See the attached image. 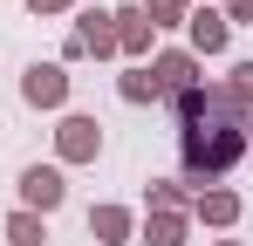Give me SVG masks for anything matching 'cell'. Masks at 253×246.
Wrapping results in <instances>:
<instances>
[{"label":"cell","instance_id":"obj_1","mask_svg":"<svg viewBox=\"0 0 253 246\" xmlns=\"http://www.w3.org/2000/svg\"><path fill=\"white\" fill-rule=\"evenodd\" d=\"M247 130L253 117L226 96V82H212V103H206V117H192V123H178V178L192 185V192H206V185H226V171L247 158Z\"/></svg>","mask_w":253,"mask_h":246},{"label":"cell","instance_id":"obj_2","mask_svg":"<svg viewBox=\"0 0 253 246\" xmlns=\"http://www.w3.org/2000/svg\"><path fill=\"white\" fill-rule=\"evenodd\" d=\"M110 62L117 55V7H76V28H69V41H62V69L69 62Z\"/></svg>","mask_w":253,"mask_h":246},{"label":"cell","instance_id":"obj_3","mask_svg":"<svg viewBox=\"0 0 253 246\" xmlns=\"http://www.w3.org/2000/svg\"><path fill=\"white\" fill-rule=\"evenodd\" d=\"M96 158H103V123L89 110H62L55 117V164L69 171V164H96Z\"/></svg>","mask_w":253,"mask_h":246},{"label":"cell","instance_id":"obj_4","mask_svg":"<svg viewBox=\"0 0 253 246\" xmlns=\"http://www.w3.org/2000/svg\"><path fill=\"white\" fill-rule=\"evenodd\" d=\"M69 96H76V76H69L62 62H28V69H21V103H28V110L62 117V110H69Z\"/></svg>","mask_w":253,"mask_h":246},{"label":"cell","instance_id":"obj_5","mask_svg":"<svg viewBox=\"0 0 253 246\" xmlns=\"http://www.w3.org/2000/svg\"><path fill=\"white\" fill-rule=\"evenodd\" d=\"M14 192H21V212L48 219V212H62V205H69V171H62V164H21Z\"/></svg>","mask_w":253,"mask_h":246},{"label":"cell","instance_id":"obj_6","mask_svg":"<svg viewBox=\"0 0 253 246\" xmlns=\"http://www.w3.org/2000/svg\"><path fill=\"white\" fill-rule=\"evenodd\" d=\"M151 76H158V89H165V103H171V96H185V89L206 82V62H199L192 48H158V55H151Z\"/></svg>","mask_w":253,"mask_h":246},{"label":"cell","instance_id":"obj_7","mask_svg":"<svg viewBox=\"0 0 253 246\" xmlns=\"http://www.w3.org/2000/svg\"><path fill=\"white\" fill-rule=\"evenodd\" d=\"M240 212H247V199H240L233 185H206V192H192V226H206V233H233Z\"/></svg>","mask_w":253,"mask_h":246},{"label":"cell","instance_id":"obj_8","mask_svg":"<svg viewBox=\"0 0 253 246\" xmlns=\"http://www.w3.org/2000/svg\"><path fill=\"white\" fill-rule=\"evenodd\" d=\"M185 48H192L199 62H219V55L233 48V28H226V14H219V7H192V21H185Z\"/></svg>","mask_w":253,"mask_h":246},{"label":"cell","instance_id":"obj_9","mask_svg":"<svg viewBox=\"0 0 253 246\" xmlns=\"http://www.w3.org/2000/svg\"><path fill=\"white\" fill-rule=\"evenodd\" d=\"M151 21H144V7H137V0H124V7H117V62H151V55H158V48H151Z\"/></svg>","mask_w":253,"mask_h":246},{"label":"cell","instance_id":"obj_10","mask_svg":"<svg viewBox=\"0 0 253 246\" xmlns=\"http://www.w3.org/2000/svg\"><path fill=\"white\" fill-rule=\"evenodd\" d=\"M89 240H96V246H130V240H137V212L117 205V199L89 205Z\"/></svg>","mask_w":253,"mask_h":246},{"label":"cell","instance_id":"obj_11","mask_svg":"<svg viewBox=\"0 0 253 246\" xmlns=\"http://www.w3.org/2000/svg\"><path fill=\"white\" fill-rule=\"evenodd\" d=\"M137 240L144 246H192V212H144Z\"/></svg>","mask_w":253,"mask_h":246},{"label":"cell","instance_id":"obj_12","mask_svg":"<svg viewBox=\"0 0 253 246\" xmlns=\"http://www.w3.org/2000/svg\"><path fill=\"white\" fill-rule=\"evenodd\" d=\"M117 96H124L130 110H144V103H165V89H158V76H151V62H130L124 76H117Z\"/></svg>","mask_w":253,"mask_h":246},{"label":"cell","instance_id":"obj_13","mask_svg":"<svg viewBox=\"0 0 253 246\" xmlns=\"http://www.w3.org/2000/svg\"><path fill=\"white\" fill-rule=\"evenodd\" d=\"M0 240H7V246H48V219H35V212L14 205V212L0 219Z\"/></svg>","mask_w":253,"mask_h":246},{"label":"cell","instance_id":"obj_14","mask_svg":"<svg viewBox=\"0 0 253 246\" xmlns=\"http://www.w3.org/2000/svg\"><path fill=\"white\" fill-rule=\"evenodd\" d=\"M144 212H192V185H185V178H151Z\"/></svg>","mask_w":253,"mask_h":246},{"label":"cell","instance_id":"obj_15","mask_svg":"<svg viewBox=\"0 0 253 246\" xmlns=\"http://www.w3.org/2000/svg\"><path fill=\"white\" fill-rule=\"evenodd\" d=\"M137 7H144L151 35H165V28H185V21H192V7H199V0H137Z\"/></svg>","mask_w":253,"mask_h":246},{"label":"cell","instance_id":"obj_16","mask_svg":"<svg viewBox=\"0 0 253 246\" xmlns=\"http://www.w3.org/2000/svg\"><path fill=\"white\" fill-rule=\"evenodd\" d=\"M226 96H233V103H240V110L253 117V55H247V62H233V69H226Z\"/></svg>","mask_w":253,"mask_h":246},{"label":"cell","instance_id":"obj_17","mask_svg":"<svg viewBox=\"0 0 253 246\" xmlns=\"http://www.w3.org/2000/svg\"><path fill=\"white\" fill-rule=\"evenodd\" d=\"M206 103H212V82H199V89L171 96V117H178V123H192V117H206Z\"/></svg>","mask_w":253,"mask_h":246},{"label":"cell","instance_id":"obj_18","mask_svg":"<svg viewBox=\"0 0 253 246\" xmlns=\"http://www.w3.org/2000/svg\"><path fill=\"white\" fill-rule=\"evenodd\" d=\"M219 14H226V28H253V0H219Z\"/></svg>","mask_w":253,"mask_h":246},{"label":"cell","instance_id":"obj_19","mask_svg":"<svg viewBox=\"0 0 253 246\" xmlns=\"http://www.w3.org/2000/svg\"><path fill=\"white\" fill-rule=\"evenodd\" d=\"M35 21H55V14H76V0H28Z\"/></svg>","mask_w":253,"mask_h":246},{"label":"cell","instance_id":"obj_20","mask_svg":"<svg viewBox=\"0 0 253 246\" xmlns=\"http://www.w3.org/2000/svg\"><path fill=\"white\" fill-rule=\"evenodd\" d=\"M212 246H247V240H212Z\"/></svg>","mask_w":253,"mask_h":246},{"label":"cell","instance_id":"obj_21","mask_svg":"<svg viewBox=\"0 0 253 246\" xmlns=\"http://www.w3.org/2000/svg\"><path fill=\"white\" fill-rule=\"evenodd\" d=\"M247 158H253V130H247Z\"/></svg>","mask_w":253,"mask_h":246}]
</instances>
